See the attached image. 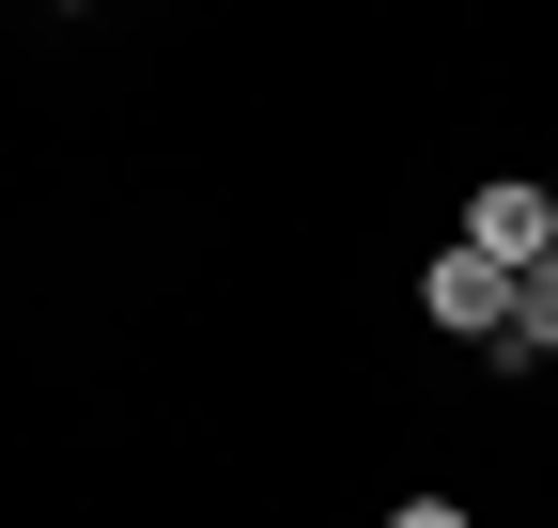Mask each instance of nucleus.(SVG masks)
Masks as SVG:
<instances>
[{
	"label": "nucleus",
	"mask_w": 558,
	"mask_h": 528,
	"mask_svg": "<svg viewBox=\"0 0 558 528\" xmlns=\"http://www.w3.org/2000/svg\"><path fill=\"white\" fill-rule=\"evenodd\" d=\"M465 249L481 264H497V280H527V264L558 249V203H543V187L512 171V187H481V203H465Z\"/></svg>",
	"instance_id": "f257e3e1"
},
{
	"label": "nucleus",
	"mask_w": 558,
	"mask_h": 528,
	"mask_svg": "<svg viewBox=\"0 0 558 528\" xmlns=\"http://www.w3.org/2000/svg\"><path fill=\"white\" fill-rule=\"evenodd\" d=\"M418 311H435L450 343H497V326H512V280H497L481 249H435V280H418Z\"/></svg>",
	"instance_id": "f03ea898"
},
{
	"label": "nucleus",
	"mask_w": 558,
	"mask_h": 528,
	"mask_svg": "<svg viewBox=\"0 0 558 528\" xmlns=\"http://www.w3.org/2000/svg\"><path fill=\"white\" fill-rule=\"evenodd\" d=\"M497 358H512V373H527V358H558V249L512 280V326H497Z\"/></svg>",
	"instance_id": "7ed1b4c3"
},
{
	"label": "nucleus",
	"mask_w": 558,
	"mask_h": 528,
	"mask_svg": "<svg viewBox=\"0 0 558 528\" xmlns=\"http://www.w3.org/2000/svg\"><path fill=\"white\" fill-rule=\"evenodd\" d=\"M388 528H465V497H403V513H388Z\"/></svg>",
	"instance_id": "20e7f679"
}]
</instances>
